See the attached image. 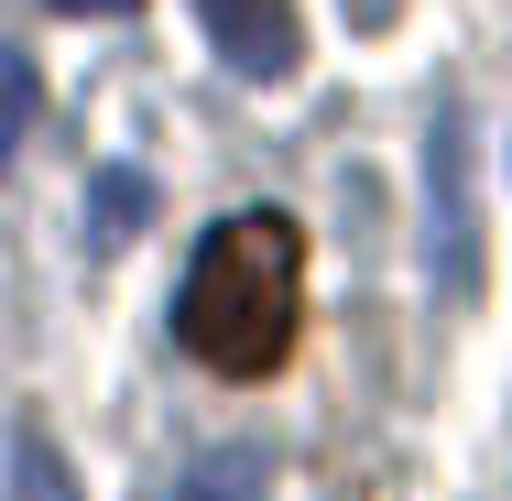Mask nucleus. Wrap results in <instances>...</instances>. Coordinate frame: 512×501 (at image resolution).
Here are the masks:
<instances>
[{"mask_svg": "<svg viewBox=\"0 0 512 501\" xmlns=\"http://www.w3.org/2000/svg\"><path fill=\"white\" fill-rule=\"evenodd\" d=\"M295 316H306V240L284 207H240L218 218L175 284V338L197 349L218 382H262L284 371L295 349Z\"/></svg>", "mask_w": 512, "mask_h": 501, "instance_id": "obj_1", "label": "nucleus"}, {"mask_svg": "<svg viewBox=\"0 0 512 501\" xmlns=\"http://www.w3.org/2000/svg\"><path fill=\"white\" fill-rule=\"evenodd\" d=\"M207 44L240 66V77H295V55H306V33H295V0H197Z\"/></svg>", "mask_w": 512, "mask_h": 501, "instance_id": "obj_2", "label": "nucleus"}, {"mask_svg": "<svg viewBox=\"0 0 512 501\" xmlns=\"http://www.w3.org/2000/svg\"><path fill=\"white\" fill-rule=\"evenodd\" d=\"M0 501H77V480H66V447H55L44 425H22V436L0 447Z\"/></svg>", "mask_w": 512, "mask_h": 501, "instance_id": "obj_3", "label": "nucleus"}, {"mask_svg": "<svg viewBox=\"0 0 512 501\" xmlns=\"http://www.w3.org/2000/svg\"><path fill=\"white\" fill-rule=\"evenodd\" d=\"M175 501H273V469H262V447H207L175 480Z\"/></svg>", "mask_w": 512, "mask_h": 501, "instance_id": "obj_4", "label": "nucleus"}, {"mask_svg": "<svg viewBox=\"0 0 512 501\" xmlns=\"http://www.w3.org/2000/svg\"><path fill=\"white\" fill-rule=\"evenodd\" d=\"M33 99H44V88H33V66L0 44V175H11V153H22V131H33Z\"/></svg>", "mask_w": 512, "mask_h": 501, "instance_id": "obj_5", "label": "nucleus"}, {"mask_svg": "<svg viewBox=\"0 0 512 501\" xmlns=\"http://www.w3.org/2000/svg\"><path fill=\"white\" fill-rule=\"evenodd\" d=\"M142 218V175H99V240H131Z\"/></svg>", "mask_w": 512, "mask_h": 501, "instance_id": "obj_6", "label": "nucleus"}, {"mask_svg": "<svg viewBox=\"0 0 512 501\" xmlns=\"http://www.w3.org/2000/svg\"><path fill=\"white\" fill-rule=\"evenodd\" d=\"M44 11H66V22H120V11H142V0H44Z\"/></svg>", "mask_w": 512, "mask_h": 501, "instance_id": "obj_7", "label": "nucleus"}]
</instances>
